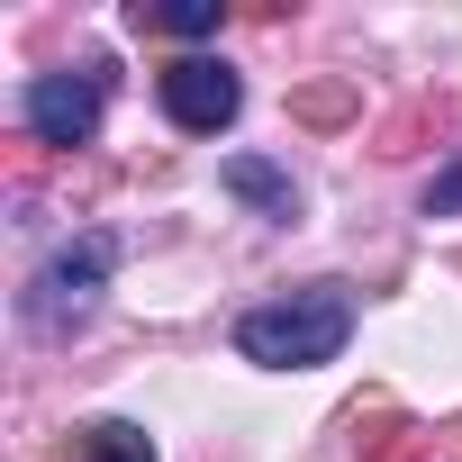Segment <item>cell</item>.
Wrapping results in <instances>:
<instances>
[{"mask_svg":"<svg viewBox=\"0 0 462 462\" xmlns=\"http://www.w3.org/2000/svg\"><path fill=\"white\" fill-rule=\"evenodd\" d=\"M82 462H154V435L127 417H100V426H82Z\"/></svg>","mask_w":462,"mask_h":462,"instance_id":"8992f818","label":"cell"},{"mask_svg":"<svg viewBox=\"0 0 462 462\" xmlns=\"http://www.w3.org/2000/svg\"><path fill=\"white\" fill-rule=\"evenodd\" d=\"M145 19L172 37H217V0H172V10H145Z\"/></svg>","mask_w":462,"mask_h":462,"instance_id":"52a82bcc","label":"cell"},{"mask_svg":"<svg viewBox=\"0 0 462 462\" xmlns=\"http://www.w3.org/2000/svg\"><path fill=\"white\" fill-rule=\"evenodd\" d=\"M236 109H245V82L226 73L217 55H181V64H163V118H172L181 136L236 127Z\"/></svg>","mask_w":462,"mask_h":462,"instance_id":"3957f363","label":"cell"},{"mask_svg":"<svg viewBox=\"0 0 462 462\" xmlns=\"http://www.w3.org/2000/svg\"><path fill=\"white\" fill-rule=\"evenodd\" d=\"M109 263H118V236H109V226L55 245V254L37 263V282H28V327H37V336L91 327V309H100V291H109Z\"/></svg>","mask_w":462,"mask_h":462,"instance_id":"7a4b0ae2","label":"cell"},{"mask_svg":"<svg viewBox=\"0 0 462 462\" xmlns=\"http://www.w3.org/2000/svg\"><path fill=\"white\" fill-rule=\"evenodd\" d=\"M426 217H462V154H453V163L426 181Z\"/></svg>","mask_w":462,"mask_h":462,"instance_id":"ba28073f","label":"cell"},{"mask_svg":"<svg viewBox=\"0 0 462 462\" xmlns=\"http://www.w3.org/2000/svg\"><path fill=\"white\" fill-rule=\"evenodd\" d=\"M217 181H226V190H236V199H254L263 217H300V190H291V172H273L263 154H236V163H226Z\"/></svg>","mask_w":462,"mask_h":462,"instance_id":"5b68a950","label":"cell"},{"mask_svg":"<svg viewBox=\"0 0 462 462\" xmlns=\"http://www.w3.org/2000/svg\"><path fill=\"white\" fill-rule=\"evenodd\" d=\"M19 109H28L37 145H91L100 136V73H37L19 91Z\"/></svg>","mask_w":462,"mask_h":462,"instance_id":"277c9868","label":"cell"},{"mask_svg":"<svg viewBox=\"0 0 462 462\" xmlns=\"http://www.w3.org/2000/svg\"><path fill=\"white\" fill-rule=\"evenodd\" d=\"M345 336H354V300H345V282H309V291L263 300V309L236 318V354L263 363V372H318V363L345 354Z\"/></svg>","mask_w":462,"mask_h":462,"instance_id":"6da1fadb","label":"cell"}]
</instances>
